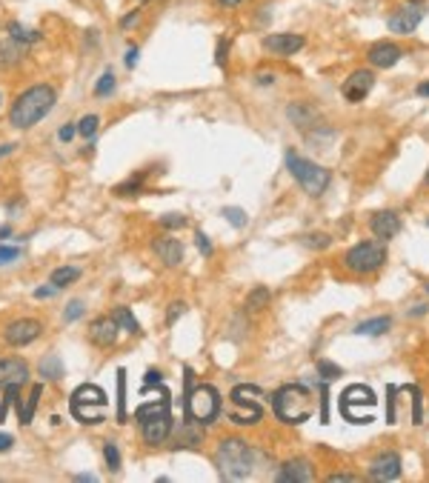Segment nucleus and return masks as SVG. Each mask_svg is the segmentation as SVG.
<instances>
[{"mask_svg":"<svg viewBox=\"0 0 429 483\" xmlns=\"http://www.w3.org/2000/svg\"><path fill=\"white\" fill-rule=\"evenodd\" d=\"M75 480H81V483H94L98 478H94V475H89V472H83V475H75Z\"/></svg>","mask_w":429,"mask_h":483,"instance_id":"obj_54","label":"nucleus"},{"mask_svg":"<svg viewBox=\"0 0 429 483\" xmlns=\"http://www.w3.org/2000/svg\"><path fill=\"white\" fill-rule=\"evenodd\" d=\"M426 223H429V220H426Z\"/></svg>","mask_w":429,"mask_h":483,"instance_id":"obj_61","label":"nucleus"},{"mask_svg":"<svg viewBox=\"0 0 429 483\" xmlns=\"http://www.w3.org/2000/svg\"><path fill=\"white\" fill-rule=\"evenodd\" d=\"M77 278H81V269H77V266H60V269H55V272H52L49 283H52V286H57V289H63V286L75 283Z\"/></svg>","mask_w":429,"mask_h":483,"instance_id":"obj_28","label":"nucleus"},{"mask_svg":"<svg viewBox=\"0 0 429 483\" xmlns=\"http://www.w3.org/2000/svg\"><path fill=\"white\" fill-rule=\"evenodd\" d=\"M367 55H369V63H372L375 69H389V66H395V63H398V60L404 57L401 46H395V43H389V40L375 43Z\"/></svg>","mask_w":429,"mask_h":483,"instance_id":"obj_15","label":"nucleus"},{"mask_svg":"<svg viewBox=\"0 0 429 483\" xmlns=\"http://www.w3.org/2000/svg\"><path fill=\"white\" fill-rule=\"evenodd\" d=\"M118 335H120V326H118V320L115 315L112 317H98V320H92V326H89V341L94 346H115L118 343Z\"/></svg>","mask_w":429,"mask_h":483,"instance_id":"obj_12","label":"nucleus"},{"mask_svg":"<svg viewBox=\"0 0 429 483\" xmlns=\"http://www.w3.org/2000/svg\"><path fill=\"white\" fill-rule=\"evenodd\" d=\"M55 106V89L38 83V86H29L18 101H14L12 112H9V120L14 129H31L35 123H40L46 115L52 112Z\"/></svg>","mask_w":429,"mask_h":483,"instance_id":"obj_1","label":"nucleus"},{"mask_svg":"<svg viewBox=\"0 0 429 483\" xmlns=\"http://www.w3.org/2000/svg\"><path fill=\"white\" fill-rule=\"evenodd\" d=\"M372 86H375V75L369 69H355L352 75L343 80V89L341 92H343V98L349 103H361L372 92Z\"/></svg>","mask_w":429,"mask_h":483,"instance_id":"obj_11","label":"nucleus"},{"mask_svg":"<svg viewBox=\"0 0 429 483\" xmlns=\"http://www.w3.org/2000/svg\"><path fill=\"white\" fill-rule=\"evenodd\" d=\"M12 443H14V438H12V434H0V452H9V449H12Z\"/></svg>","mask_w":429,"mask_h":483,"instance_id":"obj_52","label":"nucleus"},{"mask_svg":"<svg viewBox=\"0 0 429 483\" xmlns=\"http://www.w3.org/2000/svg\"><path fill=\"white\" fill-rule=\"evenodd\" d=\"M218 3H220V6H226V9H232V6L241 3V0H218Z\"/></svg>","mask_w":429,"mask_h":483,"instance_id":"obj_56","label":"nucleus"},{"mask_svg":"<svg viewBox=\"0 0 429 483\" xmlns=\"http://www.w3.org/2000/svg\"><path fill=\"white\" fill-rule=\"evenodd\" d=\"M258 83H261V86H269V83H275V75H269V72L258 75Z\"/></svg>","mask_w":429,"mask_h":483,"instance_id":"obj_53","label":"nucleus"},{"mask_svg":"<svg viewBox=\"0 0 429 483\" xmlns=\"http://www.w3.org/2000/svg\"><path fill=\"white\" fill-rule=\"evenodd\" d=\"M418 94H421V98H429V80L418 83Z\"/></svg>","mask_w":429,"mask_h":483,"instance_id":"obj_55","label":"nucleus"},{"mask_svg":"<svg viewBox=\"0 0 429 483\" xmlns=\"http://www.w3.org/2000/svg\"><path fill=\"white\" fill-rule=\"evenodd\" d=\"M372 232H375V237H380V240H389V237H395L401 232V218L395 215V212H378L375 218H372Z\"/></svg>","mask_w":429,"mask_h":483,"instance_id":"obj_21","label":"nucleus"},{"mask_svg":"<svg viewBox=\"0 0 429 483\" xmlns=\"http://www.w3.org/2000/svg\"><path fill=\"white\" fill-rule=\"evenodd\" d=\"M98 126H101V118L98 115H86L81 123H77V132H81L83 138H94V132H98Z\"/></svg>","mask_w":429,"mask_h":483,"instance_id":"obj_35","label":"nucleus"},{"mask_svg":"<svg viewBox=\"0 0 429 483\" xmlns=\"http://www.w3.org/2000/svg\"><path fill=\"white\" fill-rule=\"evenodd\" d=\"M40 332H43L40 320H35V317H21V320H12V324L3 329V337H6L9 346L21 349V346L35 343L38 337H40Z\"/></svg>","mask_w":429,"mask_h":483,"instance_id":"obj_9","label":"nucleus"},{"mask_svg":"<svg viewBox=\"0 0 429 483\" xmlns=\"http://www.w3.org/2000/svg\"><path fill=\"white\" fill-rule=\"evenodd\" d=\"M384 261H387V249L380 244H358L343 257L346 269L355 272V275H369V272L384 266Z\"/></svg>","mask_w":429,"mask_h":483,"instance_id":"obj_6","label":"nucleus"},{"mask_svg":"<svg viewBox=\"0 0 429 483\" xmlns=\"http://www.w3.org/2000/svg\"><path fill=\"white\" fill-rule=\"evenodd\" d=\"M112 92H115V75L112 72H103L101 80L94 83V94H98V98H106V94H112Z\"/></svg>","mask_w":429,"mask_h":483,"instance_id":"obj_33","label":"nucleus"},{"mask_svg":"<svg viewBox=\"0 0 429 483\" xmlns=\"http://www.w3.org/2000/svg\"><path fill=\"white\" fill-rule=\"evenodd\" d=\"M81 315H83V303H81V300H75V303L66 306V312H63V320H66V324H72V320H77Z\"/></svg>","mask_w":429,"mask_h":483,"instance_id":"obj_39","label":"nucleus"},{"mask_svg":"<svg viewBox=\"0 0 429 483\" xmlns=\"http://www.w3.org/2000/svg\"><path fill=\"white\" fill-rule=\"evenodd\" d=\"M86 406H106V395L101 386H92V383H83V386H77L75 395H72V412H81Z\"/></svg>","mask_w":429,"mask_h":483,"instance_id":"obj_16","label":"nucleus"},{"mask_svg":"<svg viewBox=\"0 0 429 483\" xmlns=\"http://www.w3.org/2000/svg\"><path fill=\"white\" fill-rule=\"evenodd\" d=\"M29 380V366L21 358H0V386L6 383H26Z\"/></svg>","mask_w":429,"mask_h":483,"instance_id":"obj_18","label":"nucleus"},{"mask_svg":"<svg viewBox=\"0 0 429 483\" xmlns=\"http://www.w3.org/2000/svg\"><path fill=\"white\" fill-rule=\"evenodd\" d=\"M392 326V320L389 317H372V320H363V324L355 326V335H369V337H378V335H384L387 329Z\"/></svg>","mask_w":429,"mask_h":483,"instance_id":"obj_26","label":"nucleus"},{"mask_svg":"<svg viewBox=\"0 0 429 483\" xmlns=\"http://www.w3.org/2000/svg\"><path fill=\"white\" fill-rule=\"evenodd\" d=\"M0 106H3V94H0Z\"/></svg>","mask_w":429,"mask_h":483,"instance_id":"obj_59","label":"nucleus"},{"mask_svg":"<svg viewBox=\"0 0 429 483\" xmlns=\"http://www.w3.org/2000/svg\"><path fill=\"white\" fill-rule=\"evenodd\" d=\"M55 292H57V286H40V289H35V298L43 300V298H52Z\"/></svg>","mask_w":429,"mask_h":483,"instance_id":"obj_46","label":"nucleus"},{"mask_svg":"<svg viewBox=\"0 0 429 483\" xmlns=\"http://www.w3.org/2000/svg\"><path fill=\"white\" fill-rule=\"evenodd\" d=\"M317 372H321V378H324V380H335V378H341V375H343V372H341V366L329 363V361H317Z\"/></svg>","mask_w":429,"mask_h":483,"instance_id":"obj_37","label":"nucleus"},{"mask_svg":"<svg viewBox=\"0 0 429 483\" xmlns=\"http://www.w3.org/2000/svg\"><path fill=\"white\" fill-rule=\"evenodd\" d=\"M286 115H289V120L295 126H309L317 120V112L312 106H304V103H292L289 109H286Z\"/></svg>","mask_w":429,"mask_h":483,"instance_id":"obj_25","label":"nucleus"},{"mask_svg":"<svg viewBox=\"0 0 429 483\" xmlns=\"http://www.w3.org/2000/svg\"><path fill=\"white\" fill-rule=\"evenodd\" d=\"M140 429H143V441H146L149 446L164 443L169 438V432H172V415L169 412L155 415V417H149V421H143Z\"/></svg>","mask_w":429,"mask_h":483,"instance_id":"obj_13","label":"nucleus"},{"mask_svg":"<svg viewBox=\"0 0 429 483\" xmlns=\"http://www.w3.org/2000/svg\"><path fill=\"white\" fill-rule=\"evenodd\" d=\"M103 458H106L109 472H118V469H120V452H118V446H115L112 441L103 443Z\"/></svg>","mask_w":429,"mask_h":483,"instance_id":"obj_34","label":"nucleus"},{"mask_svg":"<svg viewBox=\"0 0 429 483\" xmlns=\"http://www.w3.org/2000/svg\"><path fill=\"white\" fill-rule=\"evenodd\" d=\"M272 409H275V415L281 417L283 423H292L295 426V423H304V421H309V417H312L315 400H312L307 386L286 383V386H281V389L275 392Z\"/></svg>","mask_w":429,"mask_h":483,"instance_id":"obj_3","label":"nucleus"},{"mask_svg":"<svg viewBox=\"0 0 429 483\" xmlns=\"http://www.w3.org/2000/svg\"><path fill=\"white\" fill-rule=\"evenodd\" d=\"M224 63H226V40L220 38L218 40V66H224Z\"/></svg>","mask_w":429,"mask_h":483,"instance_id":"obj_48","label":"nucleus"},{"mask_svg":"<svg viewBox=\"0 0 429 483\" xmlns=\"http://www.w3.org/2000/svg\"><path fill=\"white\" fill-rule=\"evenodd\" d=\"M115 320H118V326L126 329L129 335H140V324L132 317V312L126 309V306H118V309H115Z\"/></svg>","mask_w":429,"mask_h":483,"instance_id":"obj_30","label":"nucleus"},{"mask_svg":"<svg viewBox=\"0 0 429 483\" xmlns=\"http://www.w3.org/2000/svg\"><path fill=\"white\" fill-rule=\"evenodd\" d=\"M161 226L164 229H181V226H186V218L183 215H166V218H161Z\"/></svg>","mask_w":429,"mask_h":483,"instance_id":"obj_40","label":"nucleus"},{"mask_svg":"<svg viewBox=\"0 0 429 483\" xmlns=\"http://www.w3.org/2000/svg\"><path fill=\"white\" fill-rule=\"evenodd\" d=\"M246 392H249V386H237V389L232 392L235 404L246 409L244 415H235V423H241V426H249V423H258V421H261V406L255 404V400H249Z\"/></svg>","mask_w":429,"mask_h":483,"instance_id":"obj_17","label":"nucleus"},{"mask_svg":"<svg viewBox=\"0 0 429 483\" xmlns=\"http://www.w3.org/2000/svg\"><path fill=\"white\" fill-rule=\"evenodd\" d=\"M21 257V249L18 246H0V266H9Z\"/></svg>","mask_w":429,"mask_h":483,"instance_id":"obj_38","label":"nucleus"},{"mask_svg":"<svg viewBox=\"0 0 429 483\" xmlns=\"http://www.w3.org/2000/svg\"><path fill=\"white\" fill-rule=\"evenodd\" d=\"M404 395L406 397H398L395 392V386L389 389V406H387V415L392 423L398 421H412V423H421V406H418V389L415 386H404Z\"/></svg>","mask_w":429,"mask_h":483,"instance_id":"obj_7","label":"nucleus"},{"mask_svg":"<svg viewBox=\"0 0 429 483\" xmlns=\"http://www.w3.org/2000/svg\"><path fill=\"white\" fill-rule=\"evenodd\" d=\"M329 480H332V483H355L358 478H355L352 472H343V475H332Z\"/></svg>","mask_w":429,"mask_h":483,"instance_id":"obj_49","label":"nucleus"},{"mask_svg":"<svg viewBox=\"0 0 429 483\" xmlns=\"http://www.w3.org/2000/svg\"><path fill=\"white\" fill-rule=\"evenodd\" d=\"M9 232H12V229H9V226H3V229H0V237H9Z\"/></svg>","mask_w":429,"mask_h":483,"instance_id":"obj_58","label":"nucleus"},{"mask_svg":"<svg viewBox=\"0 0 429 483\" xmlns=\"http://www.w3.org/2000/svg\"><path fill=\"white\" fill-rule=\"evenodd\" d=\"M118 421H126V372L118 369Z\"/></svg>","mask_w":429,"mask_h":483,"instance_id":"obj_32","label":"nucleus"},{"mask_svg":"<svg viewBox=\"0 0 429 483\" xmlns=\"http://www.w3.org/2000/svg\"><path fill=\"white\" fill-rule=\"evenodd\" d=\"M164 378H161V372H157V369H149V372H146V383H143V386H155V383H161Z\"/></svg>","mask_w":429,"mask_h":483,"instance_id":"obj_51","label":"nucleus"},{"mask_svg":"<svg viewBox=\"0 0 429 483\" xmlns=\"http://www.w3.org/2000/svg\"><path fill=\"white\" fill-rule=\"evenodd\" d=\"M138 57H140V49H138V46H129V52H126V57H123V63H126V69H135V63H138Z\"/></svg>","mask_w":429,"mask_h":483,"instance_id":"obj_44","label":"nucleus"},{"mask_svg":"<svg viewBox=\"0 0 429 483\" xmlns=\"http://www.w3.org/2000/svg\"><path fill=\"white\" fill-rule=\"evenodd\" d=\"M23 60V46L18 40H0V69H12Z\"/></svg>","mask_w":429,"mask_h":483,"instance_id":"obj_23","label":"nucleus"},{"mask_svg":"<svg viewBox=\"0 0 429 483\" xmlns=\"http://www.w3.org/2000/svg\"><path fill=\"white\" fill-rule=\"evenodd\" d=\"M115 192H118V195H138V192H140V183H138V181L120 183V186H115Z\"/></svg>","mask_w":429,"mask_h":483,"instance_id":"obj_43","label":"nucleus"},{"mask_svg":"<svg viewBox=\"0 0 429 483\" xmlns=\"http://www.w3.org/2000/svg\"><path fill=\"white\" fill-rule=\"evenodd\" d=\"M138 21H140V12L135 9V12H129V14H126V18L120 21V26H123V29H129V26H132V23H138Z\"/></svg>","mask_w":429,"mask_h":483,"instance_id":"obj_50","label":"nucleus"},{"mask_svg":"<svg viewBox=\"0 0 429 483\" xmlns=\"http://www.w3.org/2000/svg\"><path fill=\"white\" fill-rule=\"evenodd\" d=\"M215 463L224 478L241 480V478H249L252 469H255V452H252V446L241 438H224L218 443Z\"/></svg>","mask_w":429,"mask_h":483,"instance_id":"obj_2","label":"nucleus"},{"mask_svg":"<svg viewBox=\"0 0 429 483\" xmlns=\"http://www.w3.org/2000/svg\"><path fill=\"white\" fill-rule=\"evenodd\" d=\"M40 375H43V380H60L63 375V361L57 358V355H46L43 361H40Z\"/></svg>","mask_w":429,"mask_h":483,"instance_id":"obj_27","label":"nucleus"},{"mask_svg":"<svg viewBox=\"0 0 429 483\" xmlns=\"http://www.w3.org/2000/svg\"><path fill=\"white\" fill-rule=\"evenodd\" d=\"M309 237H312V240H307V244L315 246V249H317V246H321V249L329 246V237H326V235H309Z\"/></svg>","mask_w":429,"mask_h":483,"instance_id":"obj_45","label":"nucleus"},{"mask_svg":"<svg viewBox=\"0 0 429 483\" xmlns=\"http://www.w3.org/2000/svg\"><path fill=\"white\" fill-rule=\"evenodd\" d=\"M286 169L292 172V178L304 186V192L312 195V198L324 195V189L329 186V172L324 166L312 164V160L300 157L298 152H286Z\"/></svg>","mask_w":429,"mask_h":483,"instance_id":"obj_4","label":"nucleus"},{"mask_svg":"<svg viewBox=\"0 0 429 483\" xmlns=\"http://www.w3.org/2000/svg\"><path fill=\"white\" fill-rule=\"evenodd\" d=\"M40 395H43V386H35V389H31V395H29V400H26V406L18 412V417H21V423H23V426H29V423H31V417H35V409H38Z\"/></svg>","mask_w":429,"mask_h":483,"instance_id":"obj_29","label":"nucleus"},{"mask_svg":"<svg viewBox=\"0 0 429 483\" xmlns=\"http://www.w3.org/2000/svg\"><path fill=\"white\" fill-rule=\"evenodd\" d=\"M307 38L304 35H292V31H275V35H266L263 38V49L269 55H278V57H292L304 49Z\"/></svg>","mask_w":429,"mask_h":483,"instance_id":"obj_10","label":"nucleus"},{"mask_svg":"<svg viewBox=\"0 0 429 483\" xmlns=\"http://www.w3.org/2000/svg\"><path fill=\"white\" fill-rule=\"evenodd\" d=\"M278 480H281V483H298V480L307 483V480H312V469H309L307 460H289V463L281 466Z\"/></svg>","mask_w":429,"mask_h":483,"instance_id":"obj_22","label":"nucleus"},{"mask_svg":"<svg viewBox=\"0 0 429 483\" xmlns=\"http://www.w3.org/2000/svg\"><path fill=\"white\" fill-rule=\"evenodd\" d=\"M152 249L166 266H181L183 263V246L174 237H157L152 244Z\"/></svg>","mask_w":429,"mask_h":483,"instance_id":"obj_19","label":"nucleus"},{"mask_svg":"<svg viewBox=\"0 0 429 483\" xmlns=\"http://www.w3.org/2000/svg\"><path fill=\"white\" fill-rule=\"evenodd\" d=\"M12 149H14V146H12V143H6V146H0V157H6V155H9Z\"/></svg>","mask_w":429,"mask_h":483,"instance_id":"obj_57","label":"nucleus"},{"mask_svg":"<svg viewBox=\"0 0 429 483\" xmlns=\"http://www.w3.org/2000/svg\"><path fill=\"white\" fill-rule=\"evenodd\" d=\"M426 186H429V172H426Z\"/></svg>","mask_w":429,"mask_h":483,"instance_id":"obj_60","label":"nucleus"},{"mask_svg":"<svg viewBox=\"0 0 429 483\" xmlns=\"http://www.w3.org/2000/svg\"><path fill=\"white\" fill-rule=\"evenodd\" d=\"M424 14H426L424 3H404L389 14V31H395V35H412L421 26Z\"/></svg>","mask_w":429,"mask_h":483,"instance_id":"obj_8","label":"nucleus"},{"mask_svg":"<svg viewBox=\"0 0 429 483\" xmlns=\"http://www.w3.org/2000/svg\"><path fill=\"white\" fill-rule=\"evenodd\" d=\"M224 218L232 223L235 229H244L246 226V212H244V209H237V206H226L224 209Z\"/></svg>","mask_w":429,"mask_h":483,"instance_id":"obj_36","label":"nucleus"},{"mask_svg":"<svg viewBox=\"0 0 429 483\" xmlns=\"http://www.w3.org/2000/svg\"><path fill=\"white\" fill-rule=\"evenodd\" d=\"M75 132H77V126H63V129H60V135H57V138H60L63 143H69V140L75 138Z\"/></svg>","mask_w":429,"mask_h":483,"instance_id":"obj_47","label":"nucleus"},{"mask_svg":"<svg viewBox=\"0 0 429 483\" xmlns=\"http://www.w3.org/2000/svg\"><path fill=\"white\" fill-rule=\"evenodd\" d=\"M195 240H198V249H200V254L209 257V254H212V240L206 237L203 232H198V235H195Z\"/></svg>","mask_w":429,"mask_h":483,"instance_id":"obj_42","label":"nucleus"},{"mask_svg":"<svg viewBox=\"0 0 429 483\" xmlns=\"http://www.w3.org/2000/svg\"><path fill=\"white\" fill-rule=\"evenodd\" d=\"M6 29H9V38H12V40H18L21 46H29V43H38V40L43 38V35H40V31H38V29H26V26H23V23H18V21H12V23H9Z\"/></svg>","mask_w":429,"mask_h":483,"instance_id":"obj_24","label":"nucleus"},{"mask_svg":"<svg viewBox=\"0 0 429 483\" xmlns=\"http://www.w3.org/2000/svg\"><path fill=\"white\" fill-rule=\"evenodd\" d=\"M186 409H189V415H192L198 423H203V426L212 423L215 417H218V412H220V395H218V389H215V386H209V383L189 389L186 392Z\"/></svg>","mask_w":429,"mask_h":483,"instance_id":"obj_5","label":"nucleus"},{"mask_svg":"<svg viewBox=\"0 0 429 483\" xmlns=\"http://www.w3.org/2000/svg\"><path fill=\"white\" fill-rule=\"evenodd\" d=\"M263 306H269V289L258 286L255 292H252V295L246 298V309H249V312H261Z\"/></svg>","mask_w":429,"mask_h":483,"instance_id":"obj_31","label":"nucleus"},{"mask_svg":"<svg viewBox=\"0 0 429 483\" xmlns=\"http://www.w3.org/2000/svg\"><path fill=\"white\" fill-rule=\"evenodd\" d=\"M369 475L375 480H398L401 478V458L395 455V452H384V455H378L369 466Z\"/></svg>","mask_w":429,"mask_h":483,"instance_id":"obj_14","label":"nucleus"},{"mask_svg":"<svg viewBox=\"0 0 429 483\" xmlns=\"http://www.w3.org/2000/svg\"><path fill=\"white\" fill-rule=\"evenodd\" d=\"M375 404V395L367 386H349V389L341 395V412L349 415L355 406H372Z\"/></svg>","mask_w":429,"mask_h":483,"instance_id":"obj_20","label":"nucleus"},{"mask_svg":"<svg viewBox=\"0 0 429 483\" xmlns=\"http://www.w3.org/2000/svg\"><path fill=\"white\" fill-rule=\"evenodd\" d=\"M183 312H186V303H181V300H174V303H172V309H169V315H166V324L172 326V324H174V320H178V317H181Z\"/></svg>","mask_w":429,"mask_h":483,"instance_id":"obj_41","label":"nucleus"}]
</instances>
